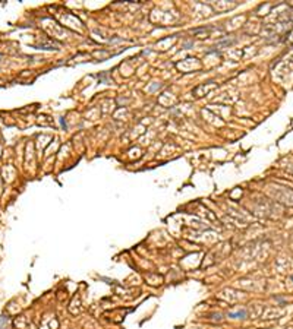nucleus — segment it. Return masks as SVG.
I'll return each mask as SVG.
<instances>
[{
	"label": "nucleus",
	"mask_w": 293,
	"mask_h": 329,
	"mask_svg": "<svg viewBox=\"0 0 293 329\" xmlns=\"http://www.w3.org/2000/svg\"><path fill=\"white\" fill-rule=\"evenodd\" d=\"M229 317H234V319H245V317H246V310L232 312V313H229Z\"/></svg>",
	"instance_id": "1"
}]
</instances>
